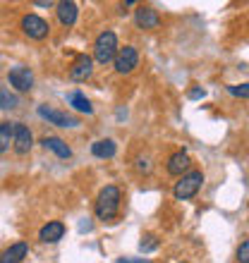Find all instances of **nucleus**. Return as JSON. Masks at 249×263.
Returning a JSON list of instances; mask_svg holds the SVG:
<instances>
[{
	"label": "nucleus",
	"mask_w": 249,
	"mask_h": 263,
	"mask_svg": "<svg viewBox=\"0 0 249 263\" xmlns=\"http://www.w3.org/2000/svg\"><path fill=\"white\" fill-rule=\"evenodd\" d=\"M120 203H122V192H120L115 184H108L98 192L96 196V206H94V213H96L98 220H113L115 215L120 213Z\"/></svg>",
	"instance_id": "obj_1"
},
{
	"label": "nucleus",
	"mask_w": 249,
	"mask_h": 263,
	"mask_svg": "<svg viewBox=\"0 0 249 263\" xmlns=\"http://www.w3.org/2000/svg\"><path fill=\"white\" fill-rule=\"evenodd\" d=\"M118 50H120V46H118L115 31L105 29V31H101V34L96 36V41H94V60H96L98 65H108L115 60Z\"/></svg>",
	"instance_id": "obj_2"
},
{
	"label": "nucleus",
	"mask_w": 249,
	"mask_h": 263,
	"mask_svg": "<svg viewBox=\"0 0 249 263\" xmlns=\"http://www.w3.org/2000/svg\"><path fill=\"white\" fill-rule=\"evenodd\" d=\"M201 184H204V173H201V170H189V173H185L180 180L175 182L173 196L177 201L192 199V196H197V192L201 189Z\"/></svg>",
	"instance_id": "obj_3"
},
{
	"label": "nucleus",
	"mask_w": 249,
	"mask_h": 263,
	"mask_svg": "<svg viewBox=\"0 0 249 263\" xmlns=\"http://www.w3.org/2000/svg\"><path fill=\"white\" fill-rule=\"evenodd\" d=\"M22 31L29 39H34V41H43L48 36L50 27H48V22L43 20V17H39V14H24L22 17Z\"/></svg>",
	"instance_id": "obj_4"
},
{
	"label": "nucleus",
	"mask_w": 249,
	"mask_h": 263,
	"mask_svg": "<svg viewBox=\"0 0 249 263\" xmlns=\"http://www.w3.org/2000/svg\"><path fill=\"white\" fill-rule=\"evenodd\" d=\"M113 67L118 74H130L134 69L139 67V53L134 46H124V48L118 50V55L113 60Z\"/></svg>",
	"instance_id": "obj_5"
},
{
	"label": "nucleus",
	"mask_w": 249,
	"mask_h": 263,
	"mask_svg": "<svg viewBox=\"0 0 249 263\" xmlns=\"http://www.w3.org/2000/svg\"><path fill=\"white\" fill-rule=\"evenodd\" d=\"M7 82H10V86H12L14 91H31L34 89V72L29 67H24V65H17V67H12L10 72H7Z\"/></svg>",
	"instance_id": "obj_6"
},
{
	"label": "nucleus",
	"mask_w": 249,
	"mask_h": 263,
	"mask_svg": "<svg viewBox=\"0 0 249 263\" xmlns=\"http://www.w3.org/2000/svg\"><path fill=\"white\" fill-rule=\"evenodd\" d=\"M31 146H34V134L29 129L27 125H22V122H14V137H12V148L17 156H27L31 151Z\"/></svg>",
	"instance_id": "obj_7"
},
{
	"label": "nucleus",
	"mask_w": 249,
	"mask_h": 263,
	"mask_svg": "<svg viewBox=\"0 0 249 263\" xmlns=\"http://www.w3.org/2000/svg\"><path fill=\"white\" fill-rule=\"evenodd\" d=\"M39 115L43 120H48V125H56V127H62V129H67V127H77L79 125V120L67 115V112H60L56 108H48V105H39Z\"/></svg>",
	"instance_id": "obj_8"
},
{
	"label": "nucleus",
	"mask_w": 249,
	"mask_h": 263,
	"mask_svg": "<svg viewBox=\"0 0 249 263\" xmlns=\"http://www.w3.org/2000/svg\"><path fill=\"white\" fill-rule=\"evenodd\" d=\"M134 22H137L139 29L151 31V29L161 27V14H158V10L151 5H139L137 10H134Z\"/></svg>",
	"instance_id": "obj_9"
},
{
	"label": "nucleus",
	"mask_w": 249,
	"mask_h": 263,
	"mask_svg": "<svg viewBox=\"0 0 249 263\" xmlns=\"http://www.w3.org/2000/svg\"><path fill=\"white\" fill-rule=\"evenodd\" d=\"M189 167H192V158L187 151H175L166 163L168 175H173V177H182L185 173H189Z\"/></svg>",
	"instance_id": "obj_10"
},
{
	"label": "nucleus",
	"mask_w": 249,
	"mask_h": 263,
	"mask_svg": "<svg viewBox=\"0 0 249 263\" xmlns=\"http://www.w3.org/2000/svg\"><path fill=\"white\" fill-rule=\"evenodd\" d=\"M94 74V58L89 55H79L69 67V79L72 82H86Z\"/></svg>",
	"instance_id": "obj_11"
},
{
	"label": "nucleus",
	"mask_w": 249,
	"mask_h": 263,
	"mask_svg": "<svg viewBox=\"0 0 249 263\" xmlns=\"http://www.w3.org/2000/svg\"><path fill=\"white\" fill-rule=\"evenodd\" d=\"M62 237H65V225L60 220H50L39 230V239L43 244H56V242H60Z\"/></svg>",
	"instance_id": "obj_12"
},
{
	"label": "nucleus",
	"mask_w": 249,
	"mask_h": 263,
	"mask_svg": "<svg viewBox=\"0 0 249 263\" xmlns=\"http://www.w3.org/2000/svg\"><path fill=\"white\" fill-rule=\"evenodd\" d=\"M56 14H58V22H60L62 27H72V24L77 22V14H79L77 3H72V0H62V3H58Z\"/></svg>",
	"instance_id": "obj_13"
},
{
	"label": "nucleus",
	"mask_w": 249,
	"mask_h": 263,
	"mask_svg": "<svg viewBox=\"0 0 249 263\" xmlns=\"http://www.w3.org/2000/svg\"><path fill=\"white\" fill-rule=\"evenodd\" d=\"M29 254V244L27 242H17L12 247H7L3 254H0V263H22Z\"/></svg>",
	"instance_id": "obj_14"
},
{
	"label": "nucleus",
	"mask_w": 249,
	"mask_h": 263,
	"mask_svg": "<svg viewBox=\"0 0 249 263\" xmlns=\"http://www.w3.org/2000/svg\"><path fill=\"white\" fill-rule=\"evenodd\" d=\"M41 146L43 148H48V151H53L58 156V158H72V148H69L65 141H62L60 137H43L41 139Z\"/></svg>",
	"instance_id": "obj_15"
},
{
	"label": "nucleus",
	"mask_w": 249,
	"mask_h": 263,
	"mask_svg": "<svg viewBox=\"0 0 249 263\" xmlns=\"http://www.w3.org/2000/svg\"><path fill=\"white\" fill-rule=\"evenodd\" d=\"M91 153L96 156V158H113L115 153H118V144L113 141V139H98L91 144Z\"/></svg>",
	"instance_id": "obj_16"
},
{
	"label": "nucleus",
	"mask_w": 249,
	"mask_h": 263,
	"mask_svg": "<svg viewBox=\"0 0 249 263\" xmlns=\"http://www.w3.org/2000/svg\"><path fill=\"white\" fill-rule=\"evenodd\" d=\"M67 103L72 105L75 110L86 112V115H91V112H94V105L89 103V98L84 96L82 91H72V93H67Z\"/></svg>",
	"instance_id": "obj_17"
},
{
	"label": "nucleus",
	"mask_w": 249,
	"mask_h": 263,
	"mask_svg": "<svg viewBox=\"0 0 249 263\" xmlns=\"http://www.w3.org/2000/svg\"><path fill=\"white\" fill-rule=\"evenodd\" d=\"M14 122H0V153H5L12 146Z\"/></svg>",
	"instance_id": "obj_18"
},
{
	"label": "nucleus",
	"mask_w": 249,
	"mask_h": 263,
	"mask_svg": "<svg viewBox=\"0 0 249 263\" xmlns=\"http://www.w3.org/2000/svg\"><path fill=\"white\" fill-rule=\"evenodd\" d=\"M17 105H20V98L14 96L10 89H3V86H0V108L12 110V108H17Z\"/></svg>",
	"instance_id": "obj_19"
},
{
	"label": "nucleus",
	"mask_w": 249,
	"mask_h": 263,
	"mask_svg": "<svg viewBox=\"0 0 249 263\" xmlns=\"http://www.w3.org/2000/svg\"><path fill=\"white\" fill-rule=\"evenodd\" d=\"M228 93L235 98H249V84H233V86H228Z\"/></svg>",
	"instance_id": "obj_20"
},
{
	"label": "nucleus",
	"mask_w": 249,
	"mask_h": 263,
	"mask_svg": "<svg viewBox=\"0 0 249 263\" xmlns=\"http://www.w3.org/2000/svg\"><path fill=\"white\" fill-rule=\"evenodd\" d=\"M139 249L144 251H153V249H158V239L153 235H146V237H141V242H139Z\"/></svg>",
	"instance_id": "obj_21"
},
{
	"label": "nucleus",
	"mask_w": 249,
	"mask_h": 263,
	"mask_svg": "<svg viewBox=\"0 0 249 263\" xmlns=\"http://www.w3.org/2000/svg\"><path fill=\"white\" fill-rule=\"evenodd\" d=\"M235 258H237V263H249V239H244V242L237 247Z\"/></svg>",
	"instance_id": "obj_22"
},
{
	"label": "nucleus",
	"mask_w": 249,
	"mask_h": 263,
	"mask_svg": "<svg viewBox=\"0 0 249 263\" xmlns=\"http://www.w3.org/2000/svg\"><path fill=\"white\" fill-rule=\"evenodd\" d=\"M137 170L139 173H149V170H151V160L144 158V156H139L137 158Z\"/></svg>",
	"instance_id": "obj_23"
},
{
	"label": "nucleus",
	"mask_w": 249,
	"mask_h": 263,
	"mask_svg": "<svg viewBox=\"0 0 249 263\" xmlns=\"http://www.w3.org/2000/svg\"><path fill=\"white\" fill-rule=\"evenodd\" d=\"M187 96L192 98V101H199V98H204V96H206V91H204V89H199V86H194V89H189V93H187Z\"/></svg>",
	"instance_id": "obj_24"
},
{
	"label": "nucleus",
	"mask_w": 249,
	"mask_h": 263,
	"mask_svg": "<svg viewBox=\"0 0 249 263\" xmlns=\"http://www.w3.org/2000/svg\"><path fill=\"white\" fill-rule=\"evenodd\" d=\"M115 263H151L149 258H118Z\"/></svg>",
	"instance_id": "obj_25"
},
{
	"label": "nucleus",
	"mask_w": 249,
	"mask_h": 263,
	"mask_svg": "<svg viewBox=\"0 0 249 263\" xmlns=\"http://www.w3.org/2000/svg\"><path fill=\"white\" fill-rule=\"evenodd\" d=\"M36 5H39V7H50L53 3H50V0H36Z\"/></svg>",
	"instance_id": "obj_26"
}]
</instances>
